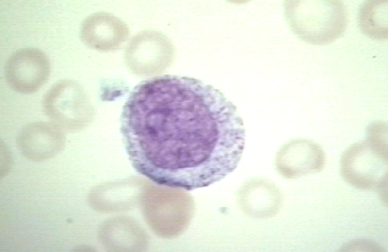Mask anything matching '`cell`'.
<instances>
[{
  "label": "cell",
  "mask_w": 388,
  "mask_h": 252,
  "mask_svg": "<svg viewBox=\"0 0 388 252\" xmlns=\"http://www.w3.org/2000/svg\"><path fill=\"white\" fill-rule=\"evenodd\" d=\"M340 168L342 178L354 187L364 190L376 189L388 180V152L365 139L344 151Z\"/></svg>",
  "instance_id": "cell-4"
},
{
  "label": "cell",
  "mask_w": 388,
  "mask_h": 252,
  "mask_svg": "<svg viewBox=\"0 0 388 252\" xmlns=\"http://www.w3.org/2000/svg\"><path fill=\"white\" fill-rule=\"evenodd\" d=\"M0 176L6 175L9 172L12 160L8 147L4 142L0 143Z\"/></svg>",
  "instance_id": "cell-13"
},
{
  "label": "cell",
  "mask_w": 388,
  "mask_h": 252,
  "mask_svg": "<svg viewBox=\"0 0 388 252\" xmlns=\"http://www.w3.org/2000/svg\"><path fill=\"white\" fill-rule=\"evenodd\" d=\"M42 104L47 116L62 130H81L92 118V108L86 93L71 80L54 84L45 95Z\"/></svg>",
  "instance_id": "cell-3"
},
{
  "label": "cell",
  "mask_w": 388,
  "mask_h": 252,
  "mask_svg": "<svg viewBox=\"0 0 388 252\" xmlns=\"http://www.w3.org/2000/svg\"><path fill=\"white\" fill-rule=\"evenodd\" d=\"M120 132L137 172L188 190L232 172L245 147L235 106L216 88L188 77L165 75L138 84L123 107Z\"/></svg>",
  "instance_id": "cell-1"
},
{
  "label": "cell",
  "mask_w": 388,
  "mask_h": 252,
  "mask_svg": "<svg viewBox=\"0 0 388 252\" xmlns=\"http://www.w3.org/2000/svg\"><path fill=\"white\" fill-rule=\"evenodd\" d=\"M285 16L292 31L301 40L325 45L339 37L347 24V13L340 0H287Z\"/></svg>",
  "instance_id": "cell-2"
},
{
  "label": "cell",
  "mask_w": 388,
  "mask_h": 252,
  "mask_svg": "<svg viewBox=\"0 0 388 252\" xmlns=\"http://www.w3.org/2000/svg\"><path fill=\"white\" fill-rule=\"evenodd\" d=\"M174 52L173 45L167 36L156 31H146L131 40L126 52V61L137 73L152 74L167 67Z\"/></svg>",
  "instance_id": "cell-5"
},
{
  "label": "cell",
  "mask_w": 388,
  "mask_h": 252,
  "mask_svg": "<svg viewBox=\"0 0 388 252\" xmlns=\"http://www.w3.org/2000/svg\"><path fill=\"white\" fill-rule=\"evenodd\" d=\"M388 0H367L361 5L358 23L367 36L377 40L388 38Z\"/></svg>",
  "instance_id": "cell-10"
},
{
  "label": "cell",
  "mask_w": 388,
  "mask_h": 252,
  "mask_svg": "<svg viewBox=\"0 0 388 252\" xmlns=\"http://www.w3.org/2000/svg\"><path fill=\"white\" fill-rule=\"evenodd\" d=\"M380 199L387 206L388 205V180L382 182L376 189Z\"/></svg>",
  "instance_id": "cell-14"
},
{
  "label": "cell",
  "mask_w": 388,
  "mask_h": 252,
  "mask_svg": "<svg viewBox=\"0 0 388 252\" xmlns=\"http://www.w3.org/2000/svg\"><path fill=\"white\" fill-rule=\"evenodd\" d=\"M388 124L383 121L372 122L367 127L366 138L378 148L388 151Z\"/></svg>",
  "instance_id": "cell-11"
},
{
  "label": "cell",
  "mask_w": 388,
  "mask_h": 252,
  "mask_svg": "<svg viewBox=\"0 0 388 252\" xmlns=\"http://www.w3.org/2000/svg\"><path fill=\"white\" fill-rule=\"evenodd\" d=\"M50 72L47 56L32 48L16 51L9 58L4 68L5 80L9 87L25 94L38 91L48 79Z\"/></svg>",
  "instance_id": "cell-6"
},
{
  "label": "cell",
  "mask_w": 388,
  "mask_h": 252,
  "mask_svg": "<svg viewBox=\"0 0 388 252\" xmlns=\"http://www.w3.org/2000/svg\"><path fill=\"white\" fill-rule=\"evenodd\" d=\"M127 25L113 15L98 12L89 16L83 21L81 37L88 47L101 51L117 49L127 38Z\"/></svg>",
  "instance_id": "cell-9"
},
{
  "label": "cell",
  "mask_w": 388,
  "mask_h": 252,
  "mask_svg": "<svg viewBox=\"0 0 388 252\" xmlns=\"http://www.w3.org/2000/svg\"><path fill=\"white\" fill-rule=\"evenodd\" d=\"M385 248L379 243L373 240L359 238L353 239L343 244L339 249V252H385Z\"/></svg>",
  "instance_id": "cell-12"
},
{
  "label": "cell",
  "mask_w": 388,
  "mask_h": 252,
  "mask_svg": "<svg viewBox=\"0 0 388 252\" xmlns=\"http://www.w3.org/2000/svg\"><path fill=\"white\" fill-rule=\"evenodd\" d=\"M325 163V153L315 142L307 139H296L285 144L277 159L280 172L294 179L320 172Z\"/></svg>",
  "instance_id": "cell-8"
},
{
  "label": "cell",
  "mask_w": 388,
  "mask_h": 252,
  "mask_svg": "<svg viewBox=\"0 0 388 252\" xmlns=\"http://www.w3.org/2000/svg\"><path fill=\"white\" fill-rule=\"evenodd\" d=\"M62 130L53 122L29 123L19 132L16 140L18 149L24 158L31 161L50 159L64 148L65 138Z\"/></svg>",
  "instance_id": "cell-7"
}]
</instances>
